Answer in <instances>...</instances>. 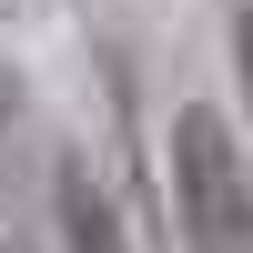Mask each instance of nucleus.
<instances>
[{
  "label": "nucleus",
  "mask_w": 253,
  "mask_h": 253,
  "mask_svg": "<svg viewBox=\"0 0 253 253\" xmlns=\"http://www.w3.org/2000/svg\"><path fill=\"white\" fill-rule=\"evenodd\" d=\"M61 253H132L122 223H112V203H101L81 172H61Z\"/></svg>",
  "instance_id": "2"
},
{
  "label": "nucleus",
  "mask_w": 253,
  "mask_h": 253,
  "mask_svg": "<svg viewBox=\"0 0 253 253\" xmlns=\"http://www.w3.org/2000/svg\"><path fill=\"white\" fill-rule=\"evenodd\" d=\"M172 203H182V253H253V172L203 101L172 122Z\"/></svg>",
  "instance_id": "1"
},
{
  "label": "nucleus",
  "mask_w": 253,
  "mask_h": 253,
  "mask_svg": "<svg viewBox=\"0 0 253 253\" xmlns=\"http://www.w3.org/2000/svg\"><path fill=\"white\" fill-rule=\"evenodd\" d=\"M233 51H243V101H253V10L233 20Z\"/></svg>",
  "instance_id": "3"
}]
</instances>
